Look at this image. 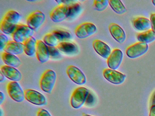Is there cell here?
Returning a JSON list of instances; mask_svg holds the SVG:
<instances>
[{
    "mask_svg": "<svg viewBox=\"0 0 155 116\" xmlns=\"http://www.w3.org/2000/svg\"><path fill=\"white\" fill-rule=\"evenodd\" d=\"M20 18V14L16 11L10 10L7 12L0 23L2 31L5 34H12Z\"/></svg>",
    "mask_w": 155,
    "mask_h": 116,
    "instance_id": "cell-1",
    "label": "cell"
},
{
    "mask_svg": "<svg viewBox=\"0 0 155 116\" xmlns=\"http://www.w3.org/2000/svg\"><path fill=\"white\" fill-rule=\"evenodd\" d=\"M57 78V74L54 71L51 69L45 71L40 80V86L41 89L46 93H51L55 86Z\"/></svg>",
    "mask_w": 155,
    "mask_h": 116,
    "instance_id": "cell-2",
    "label": "cell"
},
{
    "mask_svg": "<svg viewBox=\"0 0 155 116\" xmlns=\"http://www.w3.org/2000/svg\"><path fill=\"white\" fill-rule=\"evenodd\" d=\"M90 91L85 87H81L74 90L71 94L70 103L71 107L79 109L86 102Z\"/></svg>",
    "mask_w": 155,
    "mask_h": 116,
    "instance_id": "cell-3",
    "label": "cell"
},
{
    "mask_svg": "<svg viewBox=\"0 0 155 116\" xmlns=\"http://www.w3.org/2000/svg\"><path fill=\"white\" fill-rule=\"evenodd\" d=\"M34 32V31L28 25L18 24L12 34V36L13 40L23 43L28 38L32 36Z\"/></svg>",
    "mask_w": 155,
    "mask_h": 116,
    "instance_id": "cell-4",
    "label": "cell"
},
{
    "mask_svg": "<svg viewBox=\"0 0 155 116\" xmlns=\"http://www.w3.org/2000/svg\"><path fill=\"white\" fill-rule=\"evenodd\" d=\"M69 14V5L65 4H61L51 11L50 14V17L54 22L59 23L68 18Z\"/></svg>",
    "mask_w": 155,
    "mask_h": 116,
    "instance_id": "cell-5",
    "label": "cell"
},
{
    "mask_svg": "<svg viewBox=\"0 0 155 116\" xmlns=\"http://www.w3.org/2000/svg\"><path fill=\"white\" fill-rule=\"evenodd\" d=\"M7 89L8 94L15 101L21 102L25 99L24 91L17 82L11 81L9 82Z\"/></svg>",
    "mask_w": 155,
    "mask_h": 116,
    "instance_id": "cell-6",
    "label": "cell"
},
{
    "mask_svg": "<svg viewBox=\"0 0 155 116\" xmlns=\"http://www.w3.org/2000/svg\"><path fill=\"white\" fill-rule=\"evenodd\" d=\"M95 24L91 22H85L78 25L75 30L76 36L81 39H86L93 35L97 31Z\"/></svg>",
    "mask_w": 155,
    "mask_h": 116,
    "instance_id": "cell-7",
    "label": "cell"
},
{
    "mask_svg": "<svg viewBox=\"0 0 155 116\" xmlns=\"http://www.w3.org/2000/svg\"><path fill=\"white\" fill-rule=\"evenodd\" d=\"M46 15L41 11H36L27 17V25L33 31L38 30L45 22Z\"/></svg>",
    "mask_w": 155,
    "mask_h": 116,
    "instance_id": "cell-8",
    "label": "cell"
},
{
    "mask_svg": "<svg viewBox=\"0 0 155 116\" xmlns=\"http://www.w3.org/2000/svg\"><path fill=\"white\" fill-rule=\"evenodd\" d=\"M25 99L32 104L38 106H43L47 104V100L44 95L35 90L28 89L24 91Z\"/></svg>",
    "mask_w": 155,
    "mask_h": 116,
    "instance_id": "cell-9",
    "label": "cell"
},
{
    "mask_svg": "<svg viewBox=\"0 0 155 116\" xmlns=\"http://www.w3.org/2000/svg\"><path fill=\"white\" fill-rule=\"evenodd\" d=\"M69 78L74 83L78 85H83L87 82V78L84 73L76 66L71 65L66 70Z\"/></svg>",
    "mask_w": 155,
    "mask_h": 116,
    "instance_id": "cell-10",
    "label": "cell"
},
{
    "mask_svg": "<svg viewBox=\"0 0 155 116\" xmlns=\"http://www.w3.org/2000/svg\"><path fill=\"white\" fill-rule=\"evenodd\" d=\"M148 49L149 46L147 44L138 42L128 47L126 54L130 59H136L145 54Z\"/></svg>",
    "mask_w": 155,
    "mask_h": 116,
    "instance_id": "cell-11",
    "label": "cell"
},
{
    "mask_svg": "<svg viewBox=\"0 0 155 116\" xmlns=\"http://www.w3.org/2000/svg\"><path fill=\"white\" fill-rule=\"evenodd\" d=\"M103 75L106 80L116 85L122 84L126 78V75L120 72L110 69L103 70Z\"/></svg>",
    "mask_w": 155,
    "mask_h": 116,
    "instance_id": "cell-12",
    "label": "cell"
},
{
    "mask_svg": "<svg viewBox=\"0 0 155 116\" xmlns=\"http://www.w3.org/2000/svg\"><path fill=\"white\" fill-rule=\"evenodd\" d=\"M123 58V53L121 50L118 49L113 50L107 60L109 68L115 70L118 69L122 63Z\"/></svg>",
    "mask_w": 155,
    "mask_h": 116,
    "instance_id": "cell-13",
    "label": "cell"
},
{
    "mask_svg": "<svg viewBox=\"0 0 155 116\" xmlns=\"http://www.w3.org/2000/svg\"><path fill=\"white\" fill-rule=\"evenodd\" d=\"M36 54L39 61L42 63L48 62L50 58L48 45L41 40H37Z\"/></svg>",
    "mask_w": 155,
    "mask_h": 116,
    "instance_id": "cell-14",
    "label": "cell"
},
{
    "mask_svg": "<svg viewBox=\"0 0 155 116\" xmlns=\"http://www.w3.org/2000/svg\"><path fill=\"white\" fill-rule=\"evenodd\" d=\"M1 72L5 77L12 81L18 82L22 79V75L20 72L14 67L7 65H2L1 67Z\"/></svg>",
    "mask_w": 155,
    "mask_h": 116,
    "instance_id": "cell-15",
    "label": "cell"
},
{
    "mask_svg": "<svg viewBox=\"0 0 155 116\" xmlns=\"http://www.w3.org/2000/svg\"><path fill=\"white\" fill-rule=\"evenodd\" d=\"M92 45L95 51L104 59H107L111 54L110 47L100 40H95L93 41Z\"/></svg>",
    "mask_w": 155,
    "mask_h": 116,
    "instance_id": "cell-16",
    "label": "cell"
},
{
    "mask_svg": "<svg viewBox=\"0 0 155 116\" xmlns=\"http://www.w3.org/2000/svg\"><path fill=\"white\" fill-rule=\"evenodd\" d=\"M109 30L112 37L119 43L122 44L126 40V33L118 24H110L109 26Z\"/></svg>",
    "mask_w": 155,
    "mask_h": 116,
    "instance_id": "cell-17",
    "label": "cell"
},
{
    "mask_svg": "<svg viewBox=\"0 0 155 116\" xmlns=\"http://www.w3.org/2000/svg\"><path fill=\"white\" fill-rule=\"evenodd\" d=\"M4 52L19 55L24 52V45L21 43L17 42L14 40L9 41L4 49Z\"/></svg>",
    "mask_w": 155,
    "mask_h": 116,
    "instance_id": "cell-18",
    "label": "cell"
},
{
    "mask_svg": "<svg viewBox=\"0 0 155 116\" xmlns=\"http://www.w3.org/2000/svg\"><path fill=\"white\" fill-rule=\"evenodd\" d=\"M134 28L140 31H146L150 30L151 27L150 20L144 17H138L132 21Z\"/></svg>",
    "mask_w": 155,
    "mask_h": 116,
    "instance_id": "cell-19",
    "label": "cell"
},
{
    "mask_svg": "<svg viewBox=\"0 0 155 116\" xmlns=\"http://www.w3.org/2000/svg\"><path fill=\"white\" fill-rule=\"evenodd\" d=\"M59 50L67 54H74L77 53L78 49L77 44L70 42H61L57 46Z\"/></svg>",
    "mask_w": 155,
    "mask_h": 116,
    "instance_id": "cell-20",
    "label": "cell"
},
{
    "mask_svg": "<svg viewBox=\"0 0 155 116\" xmlns=\"http://www.w3.org/2000/svg\"><path fill=\"white\" fill-rule=\"evenodd\" d=\"M37 41L35 37L31 36L23 43L24 52L26 55L30 57L34 56L36 52Z\"/></svg>",
    "mask_w": 155,
    "mask_h": 116,
    "instance_id": "cell-21",
    "label": "cell"
},
{
    "mask_svg": "<svg viewBox=\"0 0 155 116\" xmlns=\"http://www.w3.org/2000/svg\"><path fill=\"white\" fill-rule=\"evenodd\" d=\"M2 58L4 63L8 66L16 68L21 65V60L14 54L4 52L2 54Z\"/></svg>",
    "mask_w": 155,
    "mask_h": 116,
    "instance_id": "cell-22",
    "label": "cell"
},
{
    "mask_svg": "<svg viewBox=\"0 0 155 116\" xmlns=\"http://www.w3.org/2000/svg\"><path fill=\"white\" fill-rule=\"evenodd\" d=\"M137 39L139 42L147 44L152 42L155 40V32L152 30L138 34L137 35Z\"/></svg>",
    "mask_w": 155,
    "mask_h": 116,
    "instance_id": "cell-23",
    "label": "cell"
},
{
    "mask_svg": "<svg viewBox=\"0 0 155 116\" xmlns=\"http://www.w3.org/2000/svg\"><path fill=\"white\" fill-rule=\"evenodd\" d=\"M109 4L114 12L118 14H122L127 11V9L121 1L120 0H109Z\"/></svg>",
    "mask_w": 155,
    "mask_h": 116,
    "instance_id": "cell-24",
    "label": "cell"
},
{
    "mask_svg": "<svg viewBox=\"0 0 155 116\" xmlns=\"http://www.w3.org/2000/svg\"><path fill=\"white\" fill-rule=\"evenodd\" d=\"M69 14L68 19H73L77 17L81 11V5L79 3L77 2V1H74L69 5Z\"/></svg>",
    "mask_w": 155,
    "mask_h": 116,
    "instance_id": "cell-25",
    "label": "cell"
},
{
    "mask_svg": "<svg viewBox=\"0 0 155 116\" xmlns=\"http://www.w3.org/2000/svg\"><path fill=\"white\" fill-rule=\"evenodd\" d=\"M59 42H65L70 40L71 35L69 32L62 30H56L51 32Z\"/></svg>",
    "mask_w": 155,
    "mask_h": 116,
    "instance_id": "cell-26",
    "label": "cell"
},
{
    "mask_svg": "<svg viewBox=\"0 0 155 116\" xmlns=\"http://www.w3.org/2000/svg\"><path fill=\"white\" fill-rule=\"evenodd\" d=\"M43 41L48 46L57 47L59 43L58 40L57 39L52 32L47 34L43 38Z\"/></svg>",
    "mask_w": 155,
    "mask_h": 116,
    "instance_id": "cell-27",
    "label": "cell"
},
{
    "mask_svg": "<svg viewBox=\"0 0 155 116\" xmlns=\"http://www.w3.org/2000/svg\"><path fill=\"white\" fill-rule=\"evenodd\" d=\"M109 4L107 0H95L93 2L94 9L98 11H102L106 10Z\"/></svg>",
    "mask_w": 155,
    "mask_h": 116,
    "instance_id": "cell-28",
    "label": "cell"
},
{
    "mask_svg": "<svg viewBox=\"0 0 155 116\" xmlns=\"http://www.w3.org/2000/svg\"><path fill=\"white\" fill-rule=\"evenodd\" d=\"M50 57L52 59H58L61 58V55L57 47L48 46Z\"/></svg>",
    "mask_w": 155,
    "mask_h": 116,
    "instance_id": "cell-29",
    "label": "cell"
},
{
    "mask_svg": "<svg viewBox=\"0 0 155 116\" xmlns=\"http://www.w3.org/2000/svg\"><path fill=\"white\" fill-rule=\"evenodd\" d=\"M8 38L4 34L0 33V50H4L6 44L8 42Z\"/></svg>",
    "mask_w": 155,
    "mask_h": 116,
    "instance_id": "cell-30",
    "label": "cell"
},
{
    "mask_svg": "<svg viewBox=\"0 0 155 116\" xmlns=\"http://www.w3.org/2000/svg\"><path fill=\"white\" fill-rule=\"evenodd\" d=\"M94 101H95V98H94V95L91 92H90L88 95L86 102H85L86 105H92L94 103Z\"/></svg>",
    "mask_w": 155,
    "mask_h": 116,
    "instance_id": "cell-31",
    "label": "cell"
},
{
    "mask_svg": "<svg viewBox=\"0 0 155 116\" xmlns=\"http://www.w3.org/2000/svg\"><path fill=\"white\" fill-rule=\"evenodd\" d=\"M37 116H52L50 112L45 109L41 108L38 111Z\"/></svg>",
    "mask_w": 155,
    "mask_h": 116,
    "instance_id": "cell-32",
    "label": "cell"
},
{
    "mask_svg": "<svg viewBox=\"0 0 155 116\" xmlns=\"http://www.w3.org/2000/svg\"><path fill=\"white\" fill-rule=\"evenodd\" d=\"M150 21L151 30L155 32V13H152L150 15Z\"/></svg>",
    "mask_w": 155,
    "mask_h": 116,
    "instance_id": "cell-33",
    "label": "cell"
},
{
    "mask_svg": "<svg viewBox=\"0 0 155 116\" xmlns=\"http://www.w3.org/2000/svg\"><path fill=\"white\" fill-rule=\"evenodd\" d=\"M149 116H155V105L151 106Z\"/></svg>",
    "mask_w": 155,
    "mask_h": 116,
    "instance_id": "cell-34",
    "label": "cell"
},
{
    "mask_svg": "<svg viewBox=\"0 0 155 116\" xmlns=\"http://www.w3.org/2000/svg\"><path fill=\"white\" fill-rule=\"evenodd\" d=\"M150 103H151V106L155 105V91L153 92L152 96H151Z\"/></svg>",
    "mask_w": 155,
    "mask_h": 116,
    "instance_id": "cell-35",
    "label": "cell"
},
{
    "mask_svg": "<svg viewBox=\"0 0 155 116\" xmlns=\"http://www.w3.org/2000/svg\"><path fill=\"white\" fill-rule=\"evenodd\" d=\"M4 99H5V95H4V94L2 92H0V104H1V105L2 104V103H3Z\"/></svg>",
    "mask_w": 155,
    "mask_h": 116,
    "instance_id": "cell-36",
    "label": "cell"
},
{
    "mask_svg": "<svg viewBox=\"0 0 155 116\" xmlns=\"http://www.w3.org/2000/svg\"><path fill=\"white\" fill-rule=\"evenodd\" d=\"M4 80H5V76L1 72H0V82H2Z\"/></svg>",
    "mask_w": 155,
    "mask_h": 116,
    "instance_id": "cell-37",
    "label": "cell"
},
{
    "mask_svg": "<svg viewBox=\"0 0 155 116\" xmlns=\"http://www.w3.org/2000/svg\"><path fill=\"white\" fill-rule=\"evenodd\" d=\"M2 113H3V111L2 109L1 108V116H2Z\"/></svg>",
    "mask_w": 155,
    "mask_h": 116,
    "instance_id": "cell-38",
    "label": "cell"
},
{
    "mask_svg": "<svg viewBox=\"0 0 155 116\" xmlns=\"http://www.w3.org/2000/svg\"><path fill=\"white\" fill-rule=\"evenodd\" d=\"M152 4H153V5L155 6V0H153V1H152Z\"/></svg>",
    "mask_w": 155,
    "mask_h": 116,
    "instance_id": "cell-39",
    "label": "cell"
},
{
    "mask_svg": "<svg viewBox=\"0 0 155 116\" xmlns=\"http://www.w3.org/2000/svg\"><path fill=\"white\" fill-rule=\"evenodd\" d=\"M83 116H91V115H88V114H84Z\"/></svg>",
    "mask_w": 155,
    "mask_h": 116,
    "instance_id": "cell-40",
    "label": "cell"
}]
</instances>
